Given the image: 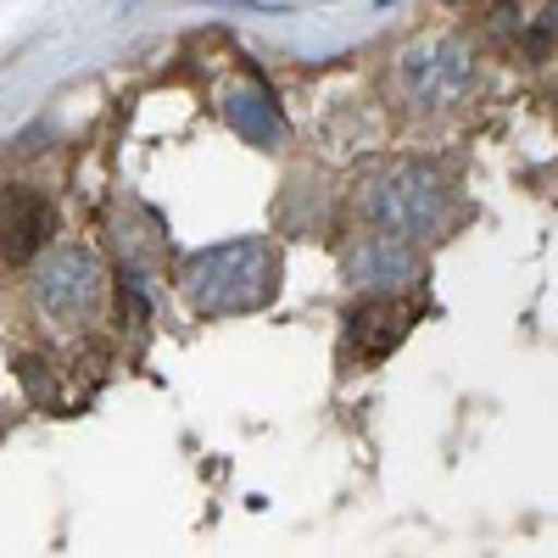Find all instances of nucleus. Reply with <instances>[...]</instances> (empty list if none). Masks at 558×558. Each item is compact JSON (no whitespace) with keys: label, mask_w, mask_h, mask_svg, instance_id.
I'll list each match as a JSON object with an SVG mask.
<instances>
[{"label":"nucleus","mask_w":558,"mask_h":558,"mask_svg":"<svg viewBox=\"0 0 558 558\" xmlns=\"http://www.w3.org/2000/svg\"><path fill=\"white\" fill-rule=\"evenodd\" d=\"M184 291L202 313H252L274 296V252L263 241L207 246L184 268Z\"/></svg>","instance_id":"f257e3e1"},{"label":"nucleus","mask_w":558,"mask_h":558,"mask_svg":"<svg viewBox=\"0 0 558 558\" xmlns=\"http://www.w3.org/2000/svg\"><path fill=\"white\" fill-rule=\"evenodd\" d=\"M397 336H402V313L391 307V302H380V307H363L357 318H352V347L357 352H386V347H397Z\"/></svg>","instance_id":"6e6552de"},{"label":"nucleus","mask_w":558,"mask_h":558,"mask_svg":"<svg viewBox=\"0 0 558 558\" xmlns=\"http://www.w3.org/2000/svg\"><path fill=\"white\" fill-rule=\"evenodd\" d=\"M34 296L39 307L62 318V324H78L101 307V263L89 252H57L45 257L39 274H34Z\"/></svg>","instance_id":"7ed1b4c3"},{"label":"nucleus","mask_w":558,"mask_h":558,"mask_svg":"<svg viewBox=\"0 0 558 558\" xmlns=\"http://www.w3.org/2000/svg\"><path fill=\"white\" fill-rule=\"evenodd\" d=\"M45 235H51V207L34 191H23V184H12V191L0 196V252L23 263L45 246Z\"/></svg>","instance_id":"39448f33"},{"label":"nucleus","mask_w":558,"mask_h":558,"mask_svg":"<svg viewBox=\"0 0 558 558\" xmlns=\"http://www.w3.org/2000/svg\"><path fill=\"white\" fill-rule=\"evenodd\" d=\"M475 78V62L463 45L452 39H430V45H413V51L402 57V89L418 101V107H447L458 101L463 89H470Z\"/></svg>","instance_id":"20e7f679"},{"label":"nucleus","mask_w":558,"mask_h":558,"mask_svg":"<svg viewBox=\"0 0 558 558\" xmlns=\"http://www.w3.org/2000/svg\"><path fill=\"white\" fill-rule=\"evenodd\" d=\"M223 118L235 123L252 146H274L279 134H286V118H279V107H274V96L263 84H241V89H229L223 96Z\"/></svg>","instance_id":"423d86ee"},{"label":"nucleus","mask_w":558,"mask_h":558,"mask_svg":"<svg viewBox=\"0 0 558 558\" xmlns=\"http://www.w3.org/2000/svg\"><path fill=\"white\" fill-rule=\"evenodd\" d=\"M441 207H447V191L441 179L430 168H397L375 184V196H368V213H375V223L386 229V235L397 241H425L441 229Z\"/></svg>","instance_id":"f03ea898"},{"label":"nucleus","mask_w":558,"mask_h":558,"mask_svg":"<svg viewBox=\"0 0 558 558\" xmlns=\"http://www.w3.org/2000/svg\"><path fill=\"white\" fill-rule=\"evenodd\" d=\"M408 268L413 263H408L397 235H375V241H363L352 252V279L357 286H391V274H408Z\"/></svg>","instance_id":"0eeeda50"}]
</instances>
